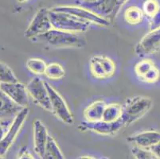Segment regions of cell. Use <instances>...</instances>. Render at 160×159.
<instances>
[{
    "label": "cell",
    "mask_w": 160,
    "mask_h": 159,
    "mask_svg": "<svg viewBox=\"0 0 160 159\" xmlns=\"http://www.w3.org/2000/svg\"><path fill=\"white\" fill-rule=\"evenodd\" d=\"M152 100L144 96H136L128 98L121 105L120 120L123 127H128L145 116L152 107Z\"/></svg>",
    "instance_id": "1"
},
{
    "label": "cell",
    "mask_w": 160,
    "mask_h": 159,
    "mask_svg": "<svg viewBox=\"0 0 160 159\" xmlns=\"http://www.w3.org/2000/svg\"><path fill=\"white\" fill-rule=\"evenodd\" d=\"M32 41L45 44L53 48H81L85 40L78 33H69L52 28L46 33L39 35Z\"/></svg>",
    "instance_id": "2"
},
{
    "label": "cell",
    "mask_w": 160,
    "mask_h": 159,
    "mask_svg": "<svg viewBox=\"0 0 160 159\" xmlns=\"http://www.w3.org/2000/svg\"><path fill=\"white\" fill-rule=\"evenodd\" d=\"M49 16L53 29L69 33H84L88 30L92 25L88 22L81 19L72 14L55 11L51 9L49 10Z\"/></svg>",
    "instance_id": "3"
},
{
    "label": "cell",
    "mask_w": 160,
    "mask_h": 159,
    "mask_svg": "<svg viewBox=\"0 0 160 159\" xmlns=\"http://www.w3.org/2000/svg\"><path fill=\"white\" fill-rule=\"evenodd\" d=\"M45 84L49 94L52 113L65 124H72L74 121L73 116L65 100L53 86L46 81H45Z\"/></svg>",
    "instance_id": "4"
},
{
    "label": "cell",
    "mask_w": 160,
    "mask_h": 159,
    "mask_svg": "<svg viewBox=\"0 0 160 159\" xmlns=\"http://www.w3.org/2000/svg\"><path fill=\"white\" fill-rule=\"evenodd\" d=\"M28 115L29 109L27 108V107H23L18 112V115L14 118L5 135L0 141V156L5 157L6 154L9 151V149L14 143V140L19 134Z\"/></svg>",
    "instance_id": "5"
},
{
    "label": "cell",
    "mask_w": 160,
    "mask_h": 159,
    "mask_svg": "<svg viewBox=\"0 0 160 159\" xmlns=\"http://www.w3.org/2000/svg\"><path fill=\"white\" fill-rule=\"evenodd\" d=\"M116 63L112 59L104 55H97L90 59L89 71L92 77L97 80H106L116 73Z\"/></svg>",
    "instance_id": "6"
},
{
    "label": "cell",
    "mask_w": 160,
    "mask_h": 159,
    "mask_svg": "<svg viewBox=\"0 0 160 159\" xmlns=\"http://www.w3.org/2000/svg\"><path fill=\"white\" fill-rule=\"evenodd\" d=\"M51 10L72 14L81 19L85 20L91 24L97 25V26H108L111 22L105 17H101L99 14L94 13L93 11L81 6H58V7H53Z\"/></svg>",
    "instance_id": "7"
},
{
    "label": "cell",
    "mask_w": 160,
    "mask_h": 159,
    "mask_svg": "<svg viewBox=\"0 0 160 159\" xmlns=\"http://www.w3.org/2000/svg\"><path fill=\"white\" fill-rule=\"evenodd\" d=\"M26 87L28 95H30L36 104L44 110L51 112L49 94L44 81L36 76L29 81Z\"/></svg>",
    "instance_id": "8"
},
{
    "label": "cell",
    "mask_w": 160,
    "mask_h": 159,
    "mask_svg": "<svg viewBox=\"0 0 160 159\" xmlns=\"http://www.w3.org/2000/svg\"><path fill=\"white\" fill-rule=\"evenodd\" d=\"M52 27L49 16V9H39L33 16L30 25L25 31V37L29 39H33L39 35L46 33Z\"/></svg>",
    "instance_id": "9"
},
{
    "label": "cell",
    "mask_w": 160,
    "mask_h": 159,
    "mask_svg": "<svg viewBox=\"0 0 160 159\" xmlns=\"http://www.w3.org/2000/svg\"><path fill=\"white\" fill-rule=\"evenodd\" d=\"M160 49V28L150 30L140 39L135 48V52L139 57L151 55Z\"/></svg>",
    "instance_id": "10"
},
{
    "label": "cell",
    "mask_w": 160,
    "mask_h": 159,
    "mask_svg": "<svg viewBox=\"0 0 160 159\" xmlns=\"http://www.w3.org/2000/svg\"><path fill=\"white\" fill-rule=\"evenodd\" d=\"M119 1L120 0H98L92 3L83 2L81 7H85L111 22L116 17L120 10Z\"/></svg>",
    "instance_id": "11"
},
{
    "label": "cell",
    "mask_w": 160,
    "mask_h": 159,
    "mask_svg": "<svg viewBox=\"0 0 160 159\" xmlns=\"http://www.w3.org/2000/svg\"><path fill=\"white\" fill-rule=\"evenodd\" d=\"M0 89L2 90L14 103L22 107H27L28 104V93L26 85L22 83H4L0 84Z\"/></svg>",
    "instance_id": "12"
},
{
    "label": "cell",
    "mask_w": 160,
    "mask_h": 159,
    "mask_svg": "<svg viewBox=\"0 0 160 159\" xmlns=\"http://www.w3.org/2000/svg\"><path fill=\"white\" fill-rule=\"evenodd\" d=\"M122 127L123 126L120 119L112 123L106 122L103 120L92 122L84 121L80 123L78 128L82 131H90L100 135H116Z\"/></svg>",
    "instance_id": "13"
},
{
    "label": "cell",
    "mask_w": 160,
    "mask_h": 159,
    "mask_svg": "<svg viewBox=\"0 0 160 159\" xmlns=\"http://www.w3.org/2000/svg\"><path fill=\"white\" fill-rule=\"evenodd\" d=\"M127 141L134 147L150 149L160 142V132L156 131H145L136 135H131Z\"/></svg>",
    "instance_id": "14"
},
{
    "label": "cell",
    "mask_w": 160,
    "mask_h": 159,
    "mask_svg": "<svg viewBox=\"0 0 160 159\" xmlns=\"http://www.w3.org/2000/svg\"><path fill=\"white\" fill-rule=\"evenodd\" d=\"M47 128L42 121L36 119L33 123V150L40 157H42L45 146L49 137Z\"/></svg>",
    "instance_id": "15"
},
{
    "label": "cell",
    "mask_w": 160,
    "mask_h": 159,
    "mask_svg": "<svg viewBox=\"0 0 160 159\" xmlns=\"http://www.w3.org/2000/svg\"><path fill=\"white\" fill-rule=\"evenodd\" d=\"M23 107L14 103L0 89V119H14Z\"/></svg>",
    "instance_id": "16"
},
{
    "label": "cell",
    "mask_w": 160,
    "mask_h": 159,
    "mask_svg": "<svg viewBox=\"0 0 160 159\" xmlns=\"http://www.w3.org/2000/svg\"><path fill=\"white\" fill-rule=\"evenodd\" d=\"M106 104L107 103L103 100H97L92 102L83 112L85 121L92 122L101 120Z\"/></svg>",
    "instance_id": "17"
},
{
    "label": "cell",
    "mask_w": 160,
    "mask_h": 159,
    "mask_svg": "<svg viewBox=\"0 0 160 159\" xmlns=\"http://www.w3.org/2000/svg\"><path fill=\"white\" fill-rule=\"evenodd\" d=\"M121 104L118 103H107L103 112L101 120L109 123H112L120 120L121 118Z\"/></svg>",
    "instance_id": "18"
},
{
    "label": "cell",
    "mask_w": 160,
    "mask_h": 159,
    "mask_svg": "<svg viewBox=\"0 0 160 159\" xmlns=\"http://www.w3.org/2000/svg\"><path fill=\"white\" fill-rule=\"evenodd\" d=\"M144 14L142 9L136 6H130L125 9L123 12V19L127 24L131 26H136L142 23Z\"/></svg>",
    "instance_id": "19"
},
{
    "label": "cell",
    "mask_w": 160,
    "mask_h": 159,
    "mask_svg": "<svg viewBox=\"0 0 160 159\" xmlns=\"http://www.w3.org/2000/svg\"><path fill=\"white\" fill-rule=\"evenodd\" d=\"M42 159H65L61 149L52 136L49 135L45 146Z\"/></svg>",
    "instance_id": "20"
},
{
    "label": "cell",
    "mask_w": 160,
    "mask_h": 159,
    "mask_svg": "<svg viewBox=\"0 0 160 159\" xmlns=\"http://www.w3.org/2000/svg\"><path fill=\"white\" fill-rule=\"evenodd\" d=\"M44 75L52 81H59L64 78L65 71L63 66L58 62H51L46 66Z\"/></svg>",
    "instance_id": "21"
},
{
    "label": "cell",
    "mask_w": 160,
    "mask_h": 159,
    "mask_svg": "<svg viewBox=\"0 0 160 159\" xmlns=\"http://www.w3.org/2000/svg\"><path fill=\"white\" fill-rule=\"evenodd\" d=\"M26 66L31 73L38 77V76L43 75L45 73L47 64L42 58L31 57L27 60Z\"/></svg>",
    "instance_id": "22"
},
{
    "label": "cell",
    "mask_w": 160,
    "mask_h": 159,
    "mask_svg": "<svg viewBox=\"0 0 160 159\" xmlns=\"http://www.w3.org/2000/svg\"><path fill=\"white\" fill-rule=\"evenodd\" d=\"M18 80L13 70L7 64L0 61V84L18 82Z\"/></svg>",
    "instance_id": "23"
},
{
    "label": "cell",
    "mask_w": 160,
    "mask_h": 159,
    "mask_svg": "<svg viewBox=\"0 0 160 159\" xmlns=\"http://www.w3.org/2000/svg\"><path fill=\"white\" fill-rule=\"evenodd\" d=\"M155 66V63L150 59H142L135 65V72L139 79L142 78L151 68Z\"/></svg>",
    "instance_id": "24"
},
{
    "label": "cell",
    "mask_w": 160,
    "mask_h": 159,
    "mask_svg": "<svg viewBox=\"0 0 160 159\" xmlns=\"http://www.w3.org/2000/svg\"><path fill=\"white\" fill-rule=\"evenodd\" d=\"M159 8L160 4L158 0H145L142 3V11L143 14L149 19L156 14Z\"/></svg>",
    "instance_id": "25"
},
{
    "label": "cell",
    "mask_w": 160,
    "mask_h": 159,
    "mask_svg": "<svg viewBox=\"0 0 160 159\" xmlns=\"http://www.w3.org/2000/svg\"><path fill=\"white\" fill-rule=\"evenodd\" d=\"M132 153L135 159H158L150 149L134 147L132 150Z\"/></svg>",
    "instance_id": "26"
},
{
    "label": "cell",
    "mask_w": 160,
    "mask_h": 159,
    "mask_svg": "<svg viewBox=\"0 0 160 159\" xmlns=\"http://www.w3.org/2000/svg\"><path fill=\"white\" fill-rule=\"evenodd\" d=\"M160 78V71L156 66L150 70L149 72H147L142 78L139 79V81L142 82L147 83V84H155L159 80Z\"/></svg>",
    "instance_id": "27"
},
{
    "label": "cell",
    "mask_w": 160,
    "mask_h": 159,
    "mask_svg": "<svg viewBox=\"0 0 160 159\" xmlns=\"http://www.w3.org/2000/svg\"><path fill=\"white\" fill-rule=\"evenodd\" d=\"M149 28L150 30L160 28V8L156 14L149 18Z\"/></svg>",
    "instance_id": "28"
},
{
    "label": "cell",
    "mask_w": 160,
    "mask_h": 159,
    "mask_svg": "<svg viewBox=\"0 0 160 159\" xmlns=\"http://www.w3.org/2000/svg\"><path fill=\"white\" fill-rule=\"evenodd\" d=\"M13 119L12 120H11V119H0V141L4 137Z\"/></svg>",
    "instance_id": "29"
},
{
    "label": "cell",
    "mask_w": 160,
    "mask_h": 159,
    "mask_svg": "<svg viewBox=\"0 0 160 159\" xmlns=\"http://www.w3.org/2000/svg\"><path fill=\"white\" fill-rule=\"evenodd\" d=\"M18 159H34L31 154L27 151V149H22L19 153Z\"/></svg>",
    "instance_id": "30"
},
{
    "label": "cell",
    "mask_w": 160,
    "mask_h": 159,
    "mask_svg": "<svg viewBox=\"0 0 160 159\" xmlns=\"http://www.w3.org/2000/svg\"><path fill=\"white\" fill-rule=\"evenodd\" d=\"M150 150L154 153V154L158 157V159H160V142L150 148Z\"/></svg>",
    "instance_id": "31"
},
{
    "label": "cell",
    "mask_w": 160,
    "mask_h": 159,
    "mask_svg": "<svg viewBox=\"0 0 160 159\" xmlns=\"http://www.w3.org/2000/svg\"><path fill=\"white\" fill-rule=\"evenodd\" d=\"M78 159H97L95 157H92V156H89V155H84L80 157Z\"/></svg>",
    "instance_id": "32"
},
{
    "label": "cell",
    "mask_w": 160,
    "mask_h": 159,
    "mask_svg": "<svg viewBox=\"0 0 160 159\" xmlns=\"http://www.w3.org/2000/svg\"><path fill=\"white\" fill-rule=\"evenodd\" d=\"M98 1V0H84V2H86V3H92V2H95Z\"/></svg>",
    "instance_id": "33"
},
{
    "label": "cell",
    "mask_w": 160,
    "mask_h": 159,
    "mask_svg": "<svg viewBox=\"0 0 160 159\" xmlns=\"http://www.w3.org/2000/svg\"><path fill=\"white\" fill-rule=\"evenodd\" d=\"M18 2H20V3H23V2H28L29 0H17Z\"/></svg>",
    "instance_id": "34"
},
{
    "label": "cell",
    "mask_w": 160,
    "mask_h": 159,
    "mask_svg": "<svg viewBox=\"0 0 160 159\" xmlns=\"http://www.w3.org/2000/svg\"><path fill=\"white\" fill-rule=\"evenodd\" d=\"M0 159H6L4 157H2V156H0Z\"/></svg>",
    "instance_id": "35"
}]
</instances>
